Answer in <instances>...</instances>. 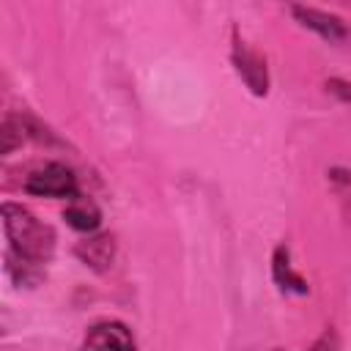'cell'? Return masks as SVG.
<instances>
[{
  "mask_svg": "<svg viewBox=\"0 0 351 351\" xmlns=\"http://www.w3.org/2000/svg\"><path fill=\"white\" fill-rule=\"evenodd\" d=\"M25 137H27L25 121L16 118V115H5L3 123H0V151L3 154H11L16 145H22Z\"/></svg>",
  "mask_w": 351,
  "mask_h": 351,
  "instance_id": "cell-10",
  "label": "cell"
},
{
  "mask_svg": "<svg viewBox=\"0 0 351 351\" xmlns=\"http://www.w3.org/2000/svg\"><path fill=\"white\" fill-rule=\"evenodd\" d=\"M77 258L93 269V271H107L112 266V258H115V239L110 233H99V236H88L85 241H80L74 247Z\"/></svg>",
  "mask_w": 351,
  "mask_h": 351,
  "instance_id": "cell-6",
  "label": "cell"
},
{
  "mask_svg": "<svg viewBox=\"0 0 351 351\" xmlns=\"http://www.w3.org/2000/svg\"><path fill=\"white\" fill-rule=\"evenodd\" d=\"M310 351H340V340H337V332L329 326L324 329V335L310 346Z\"/></svg>",
  "mask_w": 351,
  "mask_h": 351,
  "instance_id": "cell-11",
  "label": "cell"
},
{
  "mask_svg": "<svg viewBox=\"0 0 351 351\" xmlns=\"http://www.w3.org/2000/svg\"><path fill=\"white\" fill-rule=\"evenodd\" d=\"M5 271L11 274V280H14L16 285H25V288L38 285V282L44 280V274H47L41 263H33V261L16 255L14 250L5 252Z\"/></svg>",
  "mask_w": 351,
  "mask_h": 351,
  "instance_id": "cell-9",
  "label": "cell"
},
{
  "mask_svg": "<svg viewBox=\"0 0 351 351\" xmlns=\"http://www.w3.org/2000/svg\"><path fill=\"white\" fill-rule=\"evenodd\" d=\"M82 351H137L134 337L126 324L121 321H104L88 329Z\"/></svg>",
  "mask_w": 351,
  "mask_h": 351,
  "instance_id": "cell-4",
  "label": "cell"
},
{
  "mask_svg": "<svg viewBox=\"0 0 351 351\" xmlns=\"http://www.w3.org/2000/svg\"><path fill=\"white\" fill-rule=\"evenodd\" d=\"M271 271H274V280H277V285H280L282 291H288V293H299V296H304V293L310 291L307 280H304L302 274L293 271V266H291V252H288V247H282V244L274 250Z\"/></svg>",
  "mask_w": 351,
  "mask_h": 351,
  "instance_id": "cell-8",
  "label": "cell"
},
{
  "mask_svg": "<svg viewBox=\"0 0 351 351\" xmlns=\"http://www.w3.org/2000/svg\"><path fill=\"white\" fill-rule=\"evenodd\" d=\"M274 351H280V348H274Z\"/></svg>",
  "mask_w": 351,
  "mask_h": 351,
  "instance_id": "cell-12",
  "label": "cell"
},
{
  "mask_svg": "<svg viewBox=\"0 0 351 351\" xmlns=\"http://www.w3.org/2000/svg\"><path fill=\"white\" fill-rule=\"evenodd\" d=\"M25 189L38 197H69L71 200V197H77V178L66 165L52 162V165L36 170L25 181Z\"/></svg>",
  "mask_w": 351,
  "mask_h": 351,
  "instance_id": "cell-2",
  "label": "cell"
},
{
  "mask_svg": "<svg viewBox=\"0 0 351 351\" xmlns=\"http://www.w3.org/2000/svg\"><path fill=\"white\" fill-rule=\"evenodd\" d=\"M291 11H293V16H296L304 27L315 30V33H318L321 38H326V41H340V38L348 36L346 22H343L340 16H335V14H326V11H318V8H307V5H293Z\"/></svg>",
  "mask_w": 351,
  "mask_h": 351,
  "instance_id": "cell-5",
  "label": "cell"
},
{
  "mask_svg": "<svg viewBox=\"0 0 351 351\" xmlns=\"http://www.w3.org/2000/svg\"><path fill=\"white\" fill-rule=\"evenodd\" d=\"M3 230L8 239V250H14L16 255L47 266V261L55 252V230L41 222L33 211H27L25 206L16 203H3Z\"/></svg>",
  "mask_w": 351,
  "mask_h": 351,
  "instance_id": "cell-1",
  "label": "cell"
},
{
  "mask_svg": "<svg viewBox=\"0 0 351 351\" xmlns=\"http://www.w3.org/2000/svg\"><path fill=\"white\" fill-rule=\"evenodd\" d=\"M63 219H66L74 230L93 233V230L101 225V211H99V206H96L93 200L77 195V197L69 200V206H66V211H63Z\"/></svg>",
  "mask_w": 351,
  "mask_h": 351,
  "instance_id": "cell-7",
  "label": "cell"
},
{
  "mask_svg": "<svg viewBox=\"0 0 351 351\" xmlns=\"http://www.w3.org/2000/svg\"><path fill=\"white\" fill-rule=\"evenodd\" d=\"M233 63H236L239 77L247 82V88H250L255 96H266V90H269V71H266L263 55L255 52L250 44L236 41V44H233Z\"/></svg>",
  "mask_w": 351,
  "mask_h": 351,
  "instance_id": "cell-3",
  "label": "cell"
}]
</instances>
